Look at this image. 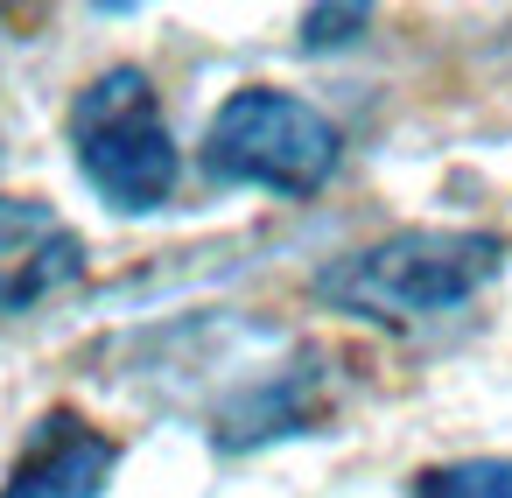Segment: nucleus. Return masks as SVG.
I'll return each instance as SVG.
<instances>
[{"mask_svg": "<svg viewBox=\"0 0 512 498\" xmlns=\"http://www.w3.org/2000/svg\"><path fill=\"white\" fill-rule=\"evenodd\" d=\"M512 246L484 225H400L386 239H365L309 274V295L358 323H421L477 302L505 274Z\"/></svg>", "mask_w": 512, "mask_h": 498, "instance_id": "nucleus-1", "label": "nucleus"}, {"mask_svg": "<svg viewBox=\"0 0 512 498\" xmlns=\"http://www.w3.org/2000/svg\"><path fill=\"white\" fill-rule=\"evenodd\" d=\"M407 498H512V456H456L414 470Z\"/></svg>", "mask_w": 512, "mask_h": 498, "instance_id": "nucleus-6", "label": "nucleus"}, {"mask_svg": "<svg viewBox=\"0 0 512 498\" xmlns=\"http://www.w3.org/2000/svg\"><path fill=\"white\" fill-rule=\"evenodd\" d=\"M365 29H372V8H309V15H302V50H309V57L351 50Z\"/></svg>", "mask_w": 512, "mask_h": 498, "instance_id": "nucleus-8", "label": "nucleus"}, {"mask_svg": "<svg viewBox=\"0 0 512 498\" xmlns=\"http://www.w3.org/2000/svg\"><path fill=\"white\" fill-rule=\"evenodd\" d=\"M64 141H71V162H78L85 190L106 211L155 218V211L176 204L183 155H176L162 92L141 64H113V71L85 78L71 113H64Z\"/></svg>", "mask_w": 512, "mask_h": 498, "instance_id": "nucleus-2", "label": "nucleus"}, {"mask_svg": "<svg viewBox=\"0 0 512 498\" xmlns=\"http://www.w3.org/2000/svg\"><path fill=\"white\" fill-rule=\"evenodd\" d=\"M0 316H15V274L0 267Z\"/></svg>", "mask_w": 512, "mask_h": 498, "instance_id": "nucleus-9", "label": "nucleus"}, {"mask_svg": "<svg viewBox=\"0 0 512 498\" xmlns=\"http://www.w3.org/2000/svg\"><path fill=\"white\" fill-rule=\"evenodd\" d=\"M57 232H64V218H57L50 204L0 190V267H22V260H29V253H43Z\"/></svg>", "mask_w": 512, "mask_h": 498, "instance_id": "nucleus-7", "label": "nucleus"}, {"mask_svg": "<svg viewBox=\"0 0 512 498\" xmlns=\"http://www.w3.org/2000/svg\"><path fill=\"white\" fill-rule=\"evenodd\" d=\"M323 400H330V358L316 344H302L295 358L239 379L218 407H211V449L218 456H253L267 442H288V435H309L323 421Z\"/></svg>", "mask_w": 512, "mask_h": 498, "instance_id": "nucleus-4", "label": "nucleus"}, {"mask_svg": "<svg viewBox=\"0 0 512 498\" xmlns=\"http://www.w3.org/2000/svg\"><path fill=\"white\" fill-rule=\"evenodd\" d=\"M120 470V442L106 428H92L78 407H50L22 456L8 463V484H0V498H106Z\"/></svg>", "mask_w": 512, "mask_h": 498, "instance_id": "nucleus-5", "label": "nucleus"}, {"mask_svg": "<svg viewBox=\"0 0 512 498\" xmlns=\"http://www.w3.org/2000/svg\"><path fill=\"white\" fill-rule=\"evenodd\" d=\"M204 176L218 190H267V197H316L337 162H344V134L323 106H309L302 92H274V85H239L197 148Z\"/></svg>", "mask_w": 512, "mask_h": 498, "instance_id": "nucleus-3", "label": "nucleus"}]
</instances>
